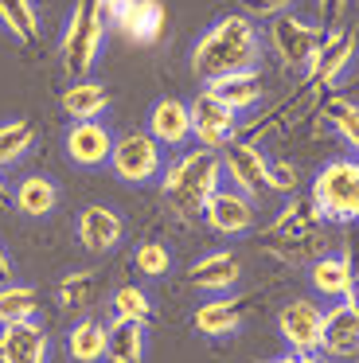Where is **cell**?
Masks as SVG:
<instances>
[{"label":"cell","mask_w":359,"mask_h":363,"mask_svg":"<svg viewBox=\"0 0 359 363\" xmlns=\"http://www.w3.org/2000/svg\"><path fill=\"white\" fill-rule=\"evenodd\" d=\"M258 55H262V40L250 16H223L199 35L192 48V71L203 82L223 79L234 71H254Z\"/></svg>","instance_id":"cell-1"},{"label":"cell","mask_w":359,"mask_h":363,"mask_svg":"<svg viewBox=\"0 0 359 363\" xmlns=\"http://www.w3.org/2000/svg\"><path fill=\"white\" fill-rule=\"evenodd\" d=\"M355 301H359V281H355Z\"/></svg>","instance_id":"cell-41"},{"label":"cell","mask_w":359,"mask_h":363,"mask_svg":"<svg viewBox=\"0 0 359 363\" xmlns=\"http://www.w3.org/2000/svg\"><path fill=\"white\" fill-rule=\"evenodd\" d=\"M293 4L297 0H242V12L250 20H273L281 12H293Z\"/></svg>","instance_id":"cell-33"},{"label":"cell","mask_w":359,"mask_h":363,"mask_svg":"<svg viewBox=\"0 0 359 363\" xmlns=\"http://www.w3.org/2000/svg\"><path fill=\"white\" fill-rule=\"evenodd\" d=\"M121 4H125V0H94V9L101 12V20H106V24L117 16V12H121Z\"/></svg>","instance_id":"cell-36"},{"label":"cell","mask_w":359,"mask_h":363,"mask_svg":"<svg viewBox=\"0 0 359 363\" xmlns=\"http://www.w3.org/2000/svg\"><path fill=\"white\" fill-rule=\"evenodd\" d=\"M207 90L219 98V102L231 106L234 113H242V110H250V106L262 102L265 82H262V74H258V67H254V71H234V74H223V79H211Z\"/></svg>","instance_id":"cell-19"},{"label":"cell","mask_w":359,"mask_h":363,"mask_svg":"<svg viewBox=\"0 0 359 363\" xmlns=\"http://www.w3.org/2000/svg\"><path fill=\"white\" fill-rule=\"evenodd\" d=\"M238 324H242V305L231 293H219V297L203 301V305L195 308V332H203V336H211V340L231 336Z\"/></svg>","instance_id":"cell-21"},{"label":"cell","mask_w":359,"mask_h":363,"mask_svg":"<svg viewBox=\"0 0 359 363\" xmlns=\"http://www.w3.org/2000/svg\"><path fill=\"white\" fill-rule=\"evenodd\" d=\"M74 230H78V242H82L86 250H94V254L114 250V246L121 242V235H125L121 215H117L114 207H101V203L82 207V215H78Z\"/></svg>","instance_id":"cell-17"},{"label":"cell","mask_w":359,"mask_h":363,"mask_svg":"<svg viewBox=\"0 0 359 363\" xmlns=\"http://www.w3.org/2000/svg\"><path fill=\"white\" fill-rule=\"evenodd\" d=\"M320 324H324V308L316 301H289L285 308L277 313V328L281 340L289 344V352L297 355H316L320 352Z\"/></svg>","instance_id":"cell-10"},{"label":"cell","mask_w":359,"mask_h":363,"mask_svg":"<svg viewBox=\"0 0 359 363\" xmlns=\"http://www.w3.org/2000/svg\"><path fill=\"white\" fill-rule=\"evenodd\" d=\"M265 363H316L312 355H297V352H289V355H277V359H265Z\"/></svg>","instance_id":"cell-37"},{"label":"cell","mask_w":359,"mask_h":363,"mask_svg":"<svg viewBox=\"0 0 359 363\" xmlns=\"http://www.w3.org/2000/svg\"><path fill=\"white\" fill-rule=\"evenodd\" d=\"M187 110H192V137L203 145V149H223V145L234 141V129H238V113L231 110L226 102H219L211 90H203V94H195L192 102H187Z\"/></svg>","instance_id":"cell-8"},{"label":"cell","mask_w":359,"mask_h":363,"mask_svg":"<svg viewBox=\"0 0 359 363\" xmlns=\"http://www.w3.org/2000/svg\"><path fill=\"white\" fill-rule=\"evenodd\" d=\"M164 24H168V12H164L160 0H125L121 12L109 20V28L125 32V40H129V43H140V48L160 40Z\"/></svg>","instance_id":"cell-12"},{"label":"cell","mask_w":359,"mask_h":363,"mask_svg":"<svg viewBox=\"0 0 359 363\" xmlns=\"http://www.w3.org/2000/svg\"><path fill=\"white\" fill-rule=\"evenodd\" d=\"M343 9H348V0H320V16H324V24H336Z\"/></svg>","instance_id":"cell-35"},{"label":"cell","mask_w":359,"mask_h":363,"mask_svg":"<svg viewBox=\"0 0 359 363\" xmlns=\"http://www.w3.org/2000/svg\"><path fill=\"white\" fill-rule=\"evenodd\" d=\"M4 281H12V262H8L4 246H0V285H4Z\"/></svg>","instance_id":"cell-38"},{"label":"cell","mask_w":359,"mask_h":363,"mask_svg":"<svg viewBox=\"0 0 359 363\" xmlns=\"http://www.w3.org/2000/svg\"><path fill=\"white\" fill-rule=\"evenodd\" d=\"M0 24L12 40L35 48L39 43V12L35 0H0Z\"/></svg>","instance_id":"cell-26"},{"label":"cell","mask_w":359,"mask_h":363,"mask_svg":"<svg viewBox=\"0 0 359 363\" xmlns=\"http://www.w3.org/2000/svg\"><path fill=\"white\" fill-rule=\"evenodd\" d=\"M148 137H153L160 149H180V145L192 141V110L180 98H160V102L148 110Z\"/></svg>","instance_id":"cell-16"},{"label":"cell","mask_w":359,"mask_h":363,"mask_svg":"<svg viewBox=\"0 0 359 363\" xmlns=\"http://www.w3.org/2000/svg\"><path fill=\"white\" fill-rule=\"evenodd\" d=\"M109 152H114V133L109 125H101V118L94 121H74L67 129V157L78 168H98L109 164Z\"/></svg>","instance_id":"cell-13"},{"label":"cell","mask_w":359,"mask_h":363,"mask_svg":"<svg viewBox=\"0 0 359 363\" xmlns=\"http://www.w3.org/2000/svg\"><path fill=\"white\" fill-rule=\"evenodd\" d=\"M106 20L94 9V0H74L67 20V32H62V67H67L70 79H86L90 67L98 63L101 43H106Z\"/></svg>","instance_id":"cell-3"},{"label":"cell","mask_w":359,"mask_h":363,"mask_svg":"<svg viewBox=\"0 0 359 363\" xmlns=\"http://www.w3.org/2000/svg\"><path fill=\"white\" fill-rule=\"evenodd\" d=\"M109 308H114V316H125V320H148V313H153L145 289H137V285H117L114 297H109Z\"/></svg>","instance_id":"cell-31"},{"label":"cell","mask_w":359,"mask_h":363,"mask_svg":"<svg viewBox=\"0 0 359 363\" xmlns=\"http://www.w3.org/2000/svg\"><path fill=\"white\" fill-rule=\"evenodd\" d=\"M351 59H355V35L343 32V28L324 32L320 51H316V59H312V67H309V82L312 86H332V82L351 67Z\"/></svg>","instance_id":"cell-14"},{"label":"cell","mask_w":359,"mask_h":363,"mask_svg":"<svg viewBox=\"0 0 359 363\" xmlns=\"http://www.w3.org/2000/svg\"><path fill=\"white\" fill-rule=\"evenodd\" d=\"M133 266H137V274H145V277H168L172 254H168L164 242H145V246H137V254H133Z\"/></svg>","instance_id":"cell-32"},{"label":"cell","mask_w":359,"mask_h":363,"mask_svg":"<svg viewBox=\"0 0 359 363\" xmlns=\"http://www.w3.org/2000/svg\"><path fill=\"white\" fill-rule=\"evenodd\" d=\"M98 297H101V277L94 269H74L59 281V305L70 308V313H86Z\"/></svg>","instance_id":"cell-27"},{"label":"cell","mask_w":359,"mask_h":363,"mask_svg":"<svg viewBox=\"0 0 359 363\" xmlns=\"http://www.w3.org/2000/svg\"><path fill=\"white\" fill-rule=\"evenodd\" d=\"M4 203H12V188H8L4 180H0V207H4Z\"/></svg>","instance_id":"cell-39"},{"label":"cell","mask_w":359,"mask_h":363,"mask_svg":"<svg viewBox=\"0 0 359 363\" xmlns=\"http://www.w3.org/2000/svg\"><path fill=\"white\" fill-rule=\"evenodd\" d=\"M312 289H316L320 297H328V301L355 297V274H351V258H348V254L312 262Z\"/></svg>","instance_id":"cell-23"},{"label":"cell","mask_w":359,"mask_h":363,"mask_svg":"<svg viewBox=\"0 0 359 363\" xmlns=\"http://www.w3.org/2000/svg\"><path fill=\"white\" fill-rule=\"evenodd\" d=\"M219 160H223V180H231V188L246 191L250 199L270 191V157L258 145L231 141L219 149Z\"/></svg>","instance_id":"cell-7"},{"label":"cell","mask_w":359,"mask_h":363,"mask_svg":"<svg viewBox=\"0 0 359 363\" xmlns=\"http://www.w3.org/2000/svg\"><path fill=\"white\" fill-rule=\"evenodd\" d=\"M12 203H16V211L28 215V219H43V215H51L55 207H59V188H55V180H47V176H23L12 191Z\"/></svg>","instance_id":"cell-24"},{"label":"cell","mask_w":359,"mask_h":363,"mask_svg":"<svg viewBox=\"0 0 359 363\" xmlns=\"http://www.w3.org/2000/svg\"><path fill=\"white\" fill-rule=\"evenodd\" d=\"M203 219H207V227L211 230H219V235H246L250 227L258 223V207H254V199L246 196V191H238V188H223L219 184L215 191L207 196V203H203Z\"/></svg>","instance_id":"cell-9"},{"label":"cell","mask_w":359,"mask_h":363,"mask_svg":"<svg viewBox=\"0 0 359 363\" xmlns=\"http://www.w3.org/2000/svg\"><path fill=\"white\" fill-rule=\"evenodd\" d=\"M35 308H39V293L31 285H16V281L0 285V324L35 320Z\"/></svg>","instance_id":"cell-29"},{"label":"cell","mask_w":359,"mask_h":363,"mask_svg":"<svg viewBox=\"0 0 359 363\" xmlns=\"http://www.w3.org/2000/svg\"><path fill=\"white\" fill-rule=\"evenodd\" d=\"M47 332L35 320L0 324V363H47Z\"/></svg>","instance_id":"cell-15"},{"label":"cell","mask_w":359,"mask_h":363,"mask_svg":"<svg viewBox=\"0 0 359 363\" xmlns=\"http://www.w3.org/2000/svg\"><path fill=\"white\" fill-rule=\"evenodd\" d=\"M145 320L114 316L106 328V359L109 363H140L145 359Z\"/></svg>","instance_id":"cell-20"},{"label":"cell","mask_w":359,"mask_h":363,"mask_svg":"<svg viewBox=\"0 0 359 363\" xmlns=\"http://www.w3.org/2000/svg\"><path fill=\"white\" fill-rule=\"evenodd\" d=\"M62 110L70 121H94L109 110V90L94 79H74L62 90Z\"/></svg>","instance_id":"cell-22"},{"label":"cell","mask_w":359,"mask_h":363,"mask_svg":"<svg viewBox=\"0 0 359 363\" xmlns=\"http://www.w3.org/2000/svg\"><path fill=\"white\" fill-rule=\"evenodd\" d=\"M351 94H355V102H359V86H355V90H351Z\"/></svg>","instance_id":"cell-40"},{"label":"cell","mask_w":359,"mask_h":363,"mask_svg":"<svg viewBox=\"0 0 359 363\" xmlns=\"http://www.w3.org/2000/svg\"><path fill=\"white\" fill-rule=\"evenodd\" d=\"M328 118H332L336 133L351 145V152L359 157V102L355 98H332L328 102Z\"/></svg>","instance_id":"cell-30"},{"label":"cell","mask_w":359,"mask_h":363,"mask_svg":"<svg viewBox=\"0 0 359 363\" xmlns=\"http://www.w3.org/2000/svg\"><path fill=\"white\" fill-rule=\"evenodd\" d=\"M31 149H35V125L28 118L0 121V168L20 164Z\"/></svg>","instance_id":"cell-28"},{"label":"cell","mask_w":359,"mask_h":363,"mask_svg":"<svg viewBox=\"0 0 359 363\" xmlns=\"http://www.w3.org/2000/svg\"><path fill=\"white\" fill-rule=\"evenodd\" d=\"M320 40H324V28L293 16V12H281L270 20V48L289 71H309L320 51Z\"/></svg>","instance_id":"cell-5"},{"label":"cell","mask_w":359,"mask_h":363,"mask_svg":"<svg viewBox=\"0 0 359 363\" xmlns=\"http://www.w3.org/2000/svg\"><path fill=\"white\" fill-rule=\"evenodd\" d=\"M297 188V172L281 160H270V191H293Z\"/></svg>","instance_id":"cell-34"},{"label":"cell","mask_w":359,"mask_h":363,"mask_svg":"<svg viewBox=\"0 0 359 363\" xmlns=\"http://www.w3.org/2000/svg\"><path fill=\"white\" fill-rule=\"evenodd\" d=\"M109 168H114V176L125 184H148V180H156L160 168H164V149L148 137V129H133V133L114 137Z\"/></svg>","instance_id":"cell-6"},{"label":"cell","mask_w":359,"mask_h":363,"mask_svg":"<svg viewBox=\"0 0 359 363\" xmlns=\"http://www.w3.org/2000/svg\"><path fill=\"white\" fill-rule=\"evenodd\" d=\"M223 184V160H219L215 149H192L184 152L180 160H172L168 172L160 176V188H164V199L176 207L184 219L203 211L207 196Z\"/></svg>","instance_id":"cell-2"},{"label":"cell","mask_w":359,"mask_h":363,"mask_svg":"<svg viewBox=\"0 0 359 363\" xmlns=\"http://www.w3.org/2000/svg\"><path fill=\"white\" fill-rule=\"evenodd\" d=\"M312 207L320 219L348 223L359 219V157L355 160H328L312 180Z\"/></svg>","instance_id":"cell-4"},{"label":"cell","mask_w":359,"mask_h":363,"mask_svg":"<svg viewBox=\"0 0 359 363\" xmlns=\"http://www.w3.org/2000/svg\"><path fill=\"white\" fill-rule=\"evenodd\" d=\"M67 352L74 363H101L106 359V324L98 316H82L67 332Z\"/></svg>","instance_id":"cell-25"},{"label":"cell","mask_w":359,"mask_h":363,"mask_svg":"<svg viewBox=\"0 0 359 363\" xmlns=\"http://www.w3.org/2000/svg\"><path fill=\"white\" fill-rule=\"evenodd\" d=\"M192 285L195 289H203V293H231L234 285L242 281V262L234 258L231 250H215V254H203L199 262L192 266Z\"/></svg>","instance_id":"cell-18"},{"label":"cell","mask_w":359,"mask_h":363,"mask_svg":"<svg viewBox=\"0 0 359 363\" xmlns=\"http://www.w3.org/2000/svg\"><path fill=\"white\" fill-rule=\"evenodd\" d=\"M320 352L336 355H355L359 352V301L343 297L332 308H324V324H320Z\"/></svg>","instance_id":"cell-11"}]
</instances>
